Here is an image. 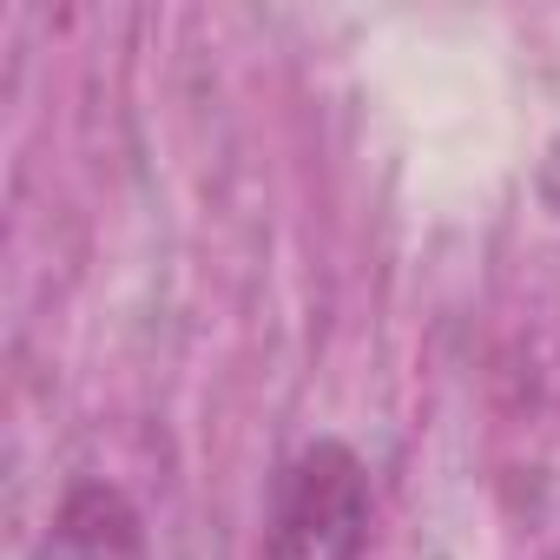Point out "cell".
<instances>
[{"label":"cell","mask_w":560,"mask_h":560,"mask_svg":"<svg viewBox=\"0 0 560 560\" xmlns=\"http://www.w3.org/2000/svg\"><path fill=\"white\" fill-rule=\"evenodd\" d=\"M370 527V481L343 442H311L277 488L264 560H357Z\"/></svg>","instance_id":"1"}]
</instances>
